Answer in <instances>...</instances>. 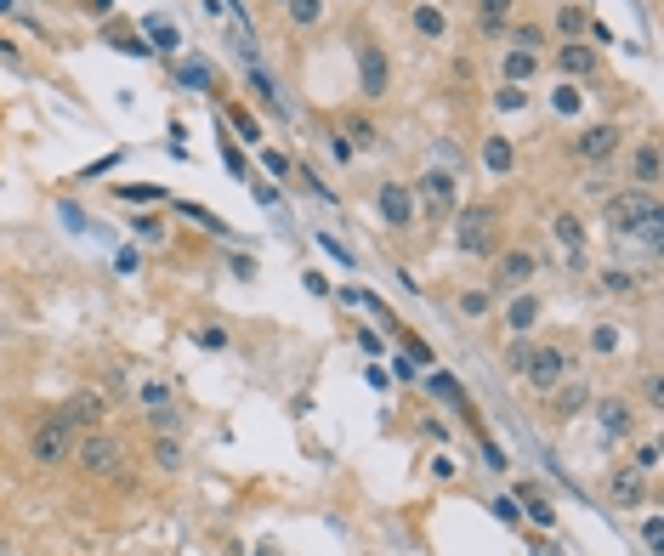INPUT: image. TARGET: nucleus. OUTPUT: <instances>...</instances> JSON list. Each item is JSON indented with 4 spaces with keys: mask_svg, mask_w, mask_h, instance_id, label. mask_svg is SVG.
I'll return each mask as SVG.
<instances>
[{
    "mask_svg": "<svg viewBox=\"0 0 664 556\" xmlns=\"http://www.w3.org/2000/svg\"><path fill=\"white\" fill-rule=\"evenodd\" d=\"M409 193H415V216H426L432 227H443V222H449V216L460 210V182L443 171V165H432V171L420 176Z\"/></svg>",
    "mask_w": 664,
    "mask_h": 556,
    "instance_id": "nucleus-1",
    "label": "nucleus"
},
{
    "mask_svg": "<svg viewBox=\"0 0 664 556\" xmlns=\"http://www.w3.org/2000/svg\"><path fill=\"white\" fill-rule=\"evenodd\" d=\"M449 222H455V250L460 256H494V250H500V239H494V227H500L494 205H460Z\"/></svg>",
    "mask_w": 664,
    "mask_h": 556,
    "instance_id": "nucleus-2",
    "label": "nucleus"
},
{
    "mask_svg": "<svg viewBox=\"0 0 664 556\" xmlns=\"http://www.w3.org/2000/svg\"><path fill=\"white\" fill-rule=\"evenodd\" d=\"M69 460L86 471V477H114V471H120V460H125V449H120V437H114V432L91 426V432L74 437V454H69Z\"/></svg>",
    "mask_w": 664,
    "mask_h": 556,
    "instance_id": "nucleus-3",
    "label": "nucleus"
},
{
    "mask_svg": "<svg viewBox=\"0 0 664 556\" xmlns=\"http://www.w3.org/2000/svg\"><path fill=\"white\" fill-rule=\"evenodd\" d=\"M574 375V358H568V347L562 341H534L523 358V381L534 386V392H551L557 381H568Z\"/></svg>",
    "mask_w": 664,
    "mask_h": 556,
    "instance_id": "nucleus-4",
    "label": "nucleus"
},
{
    "mask_svg": "<svg viewBox=\"0 0 664 556\" xmlns=\"http://www.w3.org/2000/svg\"><path fill=\"white\" fill-rule=\"evenodd\" d=\"M69 454H74V426L63 415H46L35 426V432H29V460H35V466H69Z\"/></svg>",
    "mask_w": 664,
    "mask_h": 556,
    "instance_id": "nucleus-5",
    "label": "nucleus"
},
{
    "mask_svg": "<svg viewBox=\"0 0 664 556\" xmlns=\"http://www.w3.org/2000/svg\"><path fill=\"white\" fill-rule=\"evenodd\" d=\"M653 210H659V199H653L647 188H625L619 199H608V227L619 233V239H636Z\"/></svg>",
    "mask_w": 664,
    "mask_h": 556,
    "instance_id": "nucleus-6",
    "label": "nucleus"
},
{
    "mask_svg": "<svg viewBox=\"0 0 664 556\" xmlns=\"http://www.w3.org/2000/svg\"><path fill=\"white\" fill-rule=\"evenodd\" d=\"M386 86H392V63H386V52L375 40H364V46H358V97H364V103H381Z\"/></svg>",
    "mask_w": 664,
    "mask_h": 556,
    "instance_id": "nucleus-7",
    "label": "nucleus"
},
{
    "mask_svg": "<svg viewBox=\"0 0 664 556\" xmlns=\"http://www.w3.org/2000/svg\"><path fill=\"white\" fill-rule=\"evenodd\" d=\"M619 142H625V131L608 120V125H591V131H579V137L568 142V154H574L579 165H602V159L619 154Z\"/></svg>",
    "mask_w": 664,
    "mask_h": 556,
    "instance_id": "nucleus-8",
    "label": "nucleus"
},
{
    "mask_svg": "<svg viewBox=\"0 0 664 556\" xmlns=\"http://www.w3.org/2000/svg\"><path fill=\"white\" fill-rule=\"evenodd\" d=\"M540 278V256L534 250H494V284L500 290H528Z\"/></svg>",
    "mask_w": 664,
    "mask_h": 556,
    "instance_id": "nucleus-9",
    "label": "nucleus"
},
{
    "mask_svg": "<svg viewBox=\"0 0 664 556\" xmlns=\"http://www.w3.org/2000/svg\"><path fill=\"white\" fill-rule=\"evenodd\" d=\"M57 415L69 420L74 432H91V426H103L108 420V398H103V386H80L69 398V409H57Z\"/></svg>",
    "mask_w": 664,
    "mask_h": 556,
    "instance_id": "nucleus-10",
    "label": "nucleus"
},
{
    "mask_svg": "<svg viewBox=\"0 0 664 556\" xmlns=\"http://www.w3.org/2000/svg\"><path fill=\"white\" fill-rule=\"evenodd\" d=\"M375 205H381V222L392 227V233H409V227H415V193L403 188V182H381Z\"/></svg>",
    "mask_w": 664,
    "mask_h": 556,
    "instance_id": "nucleus-11",
    "label": "nucleus"
},
{
    "mask_svg": "<svg viewBox=\"0 0 664 556\" xmlns=\"http://www.w3.org/2000/svg\"><path fill=\"white\" fill-rule=\"evenodd\" d=\"M545 398H551V420H574V415H585V409H591V386L579 381V375H568V381H557L551 386V392H545Z\"/></svg>",
    "mask_w": 664,
    "mask_h": 556,
    "instance_id": "nucleus-12",
    "label": "nucleus"
},
{
    "mask_svg": "<svg viewBox=\"0 0 664 556\" xmlns=\"http://www.w3.org/2000/svg\"><path fill=\"white\" fill-rule=\"evenodd\" d=\"M551 63H557V69L568 74V80H591V74H596V63H602V57H596L591 46H585V40H562V46H557V57H551Z\"/></svg>",
    "mask_w": 664,
    "mask_h": 556,
    "instance_id": "nucleus-13",
    "label": "nucleus"
},
{
    "mask_svg": "<svg viewBox=\"0 0 664 556\" xmlns=\"http://www.w3.org/2000/svg\"><path fill=\"white\" fill-rule=\"evenodd\" d=\"M642 500H647V471L630 466V471H613L608 477V505H625L630 511V505H642Z\"/></svg>",
    "mask_w": 664,
    "mask_h": 556,
    "instance_id": "nucleus-14",
    "label": "nucleus"
},
{
    "mask_svg": "<svg viewBox=\"0 0 664 556\" xmlns=\"http://www.w3.org/2000/svg\"><path fill=\"white\" fill-rule=\"evenodd\" d=\"M596 415H602V432L608 437H630L636 432V409H630L625 398H602V403H591Z\"/></svg>",
    "mask_w": 664,
    "mask_h": 556,
    "instance_id": "nucleus-15",
    "label": "nucleus"
},
{
    "mask_svg": "<svg viewBox=\"0 0 664 556\" xmlns=\"http://www.w3.org/2000/svg\"><path fill=\"white\" fill-rule=\"evenodd\" d=\"M534 324H540V296H534V290H517L511 307H506V330L511 335H528Z\"/></svg>",
    "mask_w": 664,
    "mask_h": 556,
    "instance_id": "nucleus-16",
    "label": "nucleus"
},
{
    "mask_svg": "<svg viewBox=\"0 0 664 556\" xmlns=\"http://www.w3.org/2000/svg\"><path fill=\"white\" fill-rule=\"evenodd\" d=\"M630 176H636V188H659V142H653V137L636 142V154H630Z\"/></svg>",
    "mask_w": 664,
    "mask_h": 556,
    "instance_id": "nucleus-17",
    "label": "nucleus"
},
{
    "mask_svg": "<svg viewBox=\"0 0 664 556\" xmlns=\"http://www.w3.org/2000/svg\"><path fill=\"white\" fill-rule=\"evenodd\" d=\"M409 23H415L420 40H443V35H449V18H443V6H432V0H415Z\"/></svg>",
    "mask_w": 664,
    "mask_h": 556,
    "instance_id": "nucleus-18",
    "label": "nucleus"
},
{
    "mask_svg": "<svg viewBox=\"0 0 664 556\" xmlns=\"http://www.w3.org/2000/svg\"><path fill=\"white\" fill-rule=\"evenodd\" d=\"M551 233H557V244L568 256H585V222H579L574 210H557V216H551Z\"/></svg>",
    "mask_w": 664,
    "mask_h": 556,
    "instance_id": "nucleus-19",
    "label": "nucleus"
},
{
    "mask_svg": "<svg viewBox=\"0 0 664 556\" xmlns=\"http://www.w3.org/2000/svg\"><path fill=\"white\" fill-rule=\"evenodd\" d=\"M511 12H517V0H477V29L483 35H506Z\"/></svg>",
    "mask_w": 664,
    "mask_h": 556,
    "instance_id": "nucleus-20",
    "label": "nucleus"
},
{
    "mask_svg": "<svg viewBox=\"0 0 664 556\" xmlns=\"http://www.w3.org/2000/svg\"><path fill=\"white\" fill-rule=\"evenodd\" d=\"M500 69H506V86H528V80L540 74V57H534V52H506Z\"/></svg>",
    "mask_w": 664,
    "mask_h": 556,
    "instance_id": "nucleus-21",
    "label": "nucleus"
},
{
    "mask_svg": "<svg viewBox=\"0 0 664 556\" xmlns=\"http://www.w3.org/2000/svg\"><path fill=\"white\" fill-rule=\"evenodd\" d=\"M341 137H347L352 148H381V131H375L369 114H347V131H341Z\"/></svg>",
    "mask_w": 664,
    "mask_h": 556,
    "instance_id": "nucleus-22",
    "label": "nucleus"
},
{
    "mask_svg": "<svg viewBox=\"0 0 664 556\" xmlns=\"http://www.w3.org/2000/svg\"><path fill=\"white\" fill-rule=\"evenodd\" d=\"M585 29H591L585 6H574V0H568V6H557V35H562V40H579Z\"/></svg>",
    "mask_w": 664,
    "mask_h": 556,
    "instance_id": "nucleus-23",
    "label": "nucleus"
},
{
    "mask_svg": "<svg viewBox=\"0 0 664 556\" xmlns=\"http://www.w3.org/2000/svg\"><path fill=\"white\" fill-rule=\"evenodd\" d=\"M483 165H489L494 176H506L511 165H517V154H511V142H506V137H489V142H483Z\"/></svg>",
    "mask_w": 664,
    "mask_h": 556,
    "instance_id": "nucleus-24",
    "label": "nucleus"
},
{
    "mask_svg": "<svg viewBox=\"0 0 664 556\" xmlns=\"http://www.w3.org/2000/svg\"><path fill=\"white\" fill-rule=\"evenodd\" d=\"M284 12H290L296 29H318L324 23V0H284Z\"/></svg>",
    "mask_w": 664,
    "mask_h": 556,
    "instance_id": "nucleus-25",
    "label": "nucleus"
},
{
    "mask_svg": "<svg viewBox=\"0 0 664 556\" xmlns=\"http://www.w3.org/2000/svg\"><path fill=\"white\" fill-rule=\"evenodd\" d=\"M506 35L517 40V52H534V57L545 52V29L540 23H506Z\"/></svg>",
    "mask_w": 664,
    "mask_h": 556,
    "instance_id": "nucleus-26",
    "label": "nucleus"
},
{
    "mask_svg": "<svg viewBox=\"0 0 664 556\" xmlns=\"http://www.w3.org/2000/svg\"><path fill=\"white\" fill-rule=\"evenodd\" d=\"M517 511H528V517L540 522V528H551V517H557V511H551V500H545V494H540L534 483L523 488V500H517Z\"/></svg>",
    "mask_w": 664,
    "mask_h": 556,
    "instance_id": "nucleus-27",
    "label": "nucleus"
},
{
    "mask_svg": "<svg viewBox=\"0 0 664 556\" xmlns=\"http://www.w3.org/2000/svg\"><path fill=\"white\" fill-rule=\"evenodd\" d=\"M228 120H233V131H239L245 142H256V148H262V125H256V114H250V108L228 103Z\"/></svg>",
    "mask_w": 664,
    "mask_h": 556,
    "instance_id": "nucleus-28",
    "label": "nucleus"
},
{
    "mask_svg": "<svg viewBox=\"0 0 664 556\" xmlns=\"http://www.w3.org/2000/svg\"><path fill=\"white\" fill-rule=\"evenodd\" d=\"M489 307H494L489 290H460V313L466 318H489Z\"/></svg>",
    "mask_w": 664,
    "mask_h": 556,
    "instance_id": "nucleus-29",
    "label": "nucleus"
},
{
    "mask_svg": "<svg viewBox=\"0 0 664 556\" xmlns=\"http://www.w3.org/2000/svg\"><path fill=\"white\" fill-rule=\"evenodd\" d=\"M148 40H154L159 52H176V40H182V35H176V23H165V18H148Z\"/></svg>",
    "mask_w": 664,
    "mask_h": 556,
    "instance_id": "nucleus-30",
    "label": "nucleus"
},
{
    "mask_svg": "<svg viewBox=\"0 0 664 556\" xmlns=\"http://www.w3.org/2000/svg\"><path fill=\"white\" fill-rule=\"evenodd\" d=\"M602 290H608V296H630V290H636V273H625V267H608V273H602Z\"/></svg>",
    "mask_w": 664,
    "mask_h": 556,
    "instance_id": "nucleus-31",
    "label": "nucleus"
},
{
    "mask_svg": "<svg viewBox=\"0 0 664 556\" xmlns=\"http://www.w3.org/2000/svg\"><path fill=\"white\" fill-rule=\"evenodd\" d=\"M154 466H159V471H176V466H182V449H176V437H159V443H154Z\"/></svg>",
    "mask_w": 664,
    "mask_h": 556,
    "instance_id": "nucleus-32",
    "label": "nucleus"
},
{
    "mask_svg": "<svg viewBox=\"0 0 664 556\" xmlns=\"http://www.w3.org/2000/svg\"><path fill=\"white\" fill-rule=\"evenodd\" d=\"M523 103H528L523 86H500V91H494V108H500V114H517Z\"/></svg>",
    "mask_w": 664,
    "mask_h": 556,
    "instance_id": "nucleus-33",
    "label": "nucleus"
},
{
    "mask_svg": "<svg viewBox=\"0 0 664 556\" xmlns=\"http://www.w3.org/2000/svg\"><path fill=\"white\" fill-rule=\"evenodd\" d=\"M148 426H154L159 437L176 432V403H159V409H148Z\"/></svg>",
    "mask_w": 664,
    "mask_h": 556,
    "instance_id": "nucleus-34",
    "label": "nucleus"
},
{
    "mask_svg": "<svg viewBox=\"0 0 664 556\" xmlns=\"http://www.w3.org/2000/svg\"><path fill=\"white\" fill-rule=\"evenodd\" d=\"M142 403H148V409L171 403V386H165V381H148V386H142Z\"/></svg>",
    "mask_w": 664,
    "mask_h": 556,
    "instance_id": "nucleus-35",
    "label": "nucleus"
},
{
    "mask_svg": "<svg viewBox=\"0 0 664 556\" xmlns=\"http://www.w3.org/2000/svg\"><path fill=\"white\" fill-rule=\"evenodd\" d=\"M591 347L596 352H613V347H619V330H608V324H602V330L591 335Z\"/></svg>",
    "mask_w": 664,
    "mask_h": 556,
    "instance_id": "nucleus-36",
    "label": "nucleus"
},
{
    "mask_svg": "<svg viewBox=\"0 0 664 556\" xmlns=\"http://www.w3.org/2000/svg\"><path fill=\"white\" fill-rule=\"evenodd\" d=\"M636 471H659V449H653V443H642V449H636Z\"/></svg>",
    "mask_w": 664,
    "mask_h": 556,
    "instance_id": "nucleus-37",
    "label": "nucleus"
},
{
    "mask_svg": "<svg viewBox=\"0 0 664 556\" xmlns=\"http://www.w3.org/2000/svg\"><path fill=\"white\" fill-rule=\"evenodd\" d=\"M642 539L653 545V551H659V545H664V522H659V517H647V522H642Z\"/></svg>",
    "mask_w": 664,
    "mask_h": 556,
    "instance_id": "nucleus-38",
    "label": "nucleus"
},
{
    "mask_svg": "<svg viewBox=\"0 0 664 556\" xmlns=\"http://www.w3.org/2000/svg\"><path fill=\"white\" fill-rule=\"evenodd\" d=\"M523 358H528V341H523V335H517V341H511V352H506V364L517 369V375H523Z\"/></svg>",
    "mask_w": 664,
    "mask_h": 556,
    "instance_id": "nucleus-39",
    "label": "nucleus"
},
{
    "mask_svg": "<svg viewBox=\"0 0 664 556\" xmlns=\"http://www.w3.org/2000/svg\"><path fill=\"white\" fill-rule=\"evenodd\" d=\"M579 103H585V97H579V91H574V86H562V91H557V108H562V114H574V108H579Z\"/></svg>",
    "mask_w": 664,
    "mask_h": 556,
    "instance_id": "nucleus-40",
    "label": "nucleus"
},
{
    "mask_svg": "<svg viewBox=\"0 0 664 556\" xmlns=\"http://www.w3.org/2000/svg\"><path fill=\"white\" fill-rule=\"evenodd\" d=\"M659 403H664V381L659 375H647V409H659Z\"/></svg>",
    "mask_w": 664,
    "mask_h": 556,
    "instance_id": "nucleus-41",
    "label": "nucleus"
},
{
    "mask_svg": "<svg viewBox=\"0 0 664 556\" xmlns=\"http://www.w3.org/2000/svg\"><path fill=\"white\" fill-rule=\"evenodd\" d=\"M494 517H500V522H517L523 511H517V500H494Z\"/></svg>",
    "mask_w": 664,
    "mask_h": 556,
    "instance_id": "nucleus-42",
    "label": "nucleus"
},
{
    "mask_svg": "<svg viewBox=\"0 0 664 556\" xmlns=\"http://www.w3.org/2000/svg\"><path fill=\"white\" fill-rule=\"evenodd\" d=\"M403 347H409V352H415V358H420V364H432V347H426V341H415V335H403Z\"/></svg>",
    "mask_w": 664,
    "mask_h": 556,
    "instance_id": "nucleus-43",
    "label": "nucleus"
},
{
    "mask_svg": "<svg viewBox=\"0 0 664 556\" xmlns=\"http://www.w3.org/2000/svg\"><path fill=\"white\" fill-rule=\"evenodd\" d=\"M262 165H267L273 176H284V171H290V159H284V154H262Z\"/></svg>",
    "mask_w": 664,
    "mask_h": 556,
    "instance_id": "nucleus-44",
    "label": "nucleus"
},
{
    "mask_svg": "<svg viewBox=\"0 0 664 556\" xmlns=\"http://www.w3.org/2000/svg\"><path fill=\"white\" fill-rule=\"evenodd\" d=\"M120 199H159V188H114Z\"/></svg>",
    "mask_w": 664,
    "mask_h": 556,
    "instance_id": "nucleus-45",
    "label": "nucleus"
},
{
    "mask_svg": "<svg viewBox=\"0 0 664 556\" xmlns=\"http://www.w3.org/2000/svg\"><path fill=\"white\" fill-rule=\"evenodd\" d=\"M108 6H114V0H86V12H91V18H103Z\"/></svg>",
    "mask_w": 664,
    "mask_h": 556,
    "instance_id": "nucleus-46",
    "label": "nucleus"
},
{
    "mask_svg": "<svg viewBox=\"0 0 664 556\" xmlns=\"http://www.w3.org/2000/svg\"><path fill=\"white\" fill-rule=\"evenodd\" d=\"M0 539H6V528H0Z\"/></svg>",
    "mask_w": 664,
    "mask_h": 556,
    "instance_id": "nucleus-47",
    "label": "nucleus"
}]
</instances>
